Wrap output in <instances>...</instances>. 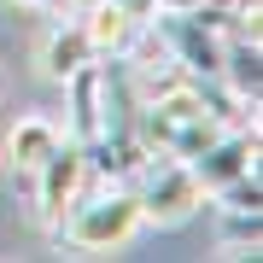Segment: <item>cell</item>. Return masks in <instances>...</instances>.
<instances>
[{"instance_id":"obj_6","label":"cell","mask_w":263,"mask_h":263,"mask_svg":"<svg viewBox=\"0 0 263 263\" xmlns=\"http://www.w3.org/2000/svg\"><path fill=\"white\" fill-rule=\"evenodd\" d=\"M76 18H82V29H88V41H94L100 59H105V53H123V47L135 41V29H141V18H129L117 0H94L88 12H76Z\"/></svg>"},{"instance_id":"obj_5","label":"cell","mask_w":263,"mask_h":263,"mask_svg":"<svg viewBox=\"0 0 263 263\" xmlns=\"http://www.w3.org/2000/svg\"><path fill=\"white\" fill-rule=\"evenodd\" d=\"M59 141H65V129H59L53 117L29 111V117H18V123H12V135H6V164L18 170V176H35Z\"/></svg>"},{"instance_id":"obj_2","label":"cell","mask_w":263,"mask_h":263,"mask_svg":"<svg viewBox=\"0 0 263 263\" xmlns=\"http://www.w3.org/2000/svg\"><path fill=\"white\" fill-rule=\"evenodd\" d=\"M129 187L141 199V222H158V228H181L205 205V187H199L193 164L176 158V152H146L141 170L129 176Z\"/></svg>"},{"instance_id":"obj_4","label":"cell","mask_w":263,"mask_h":263,"mask_svg":"<svg viewBox=\"0 0 263 263\" xmlns=\"http://www.w3.org/2000/svg\"><path fill=\"white\" fill-rule=\"evenodd\" d=\"M94 41H88V29H82V18H70L65 24H53L47 29V41H41V76H53V82H70L82 65H94Z\"/></svg>"},{"instance_id":"obj_3","label":"cell","mask_w":263,"mask_h":263,"mask_svg":"<svg viewBox=\"0 0 263 263\" xmlns=\"http://www.w3.org/2000/svg\"><path fill=\"white\" fill-rule=\"evenodd\" d=\"M29 181H35V211H41V222H47V228H59V222H65V211L88 193V181H94L88 146L76 141V135H65V141L47 152V164H41Z\"/></svg>"},{"instance_id":"obj_1","label":"cell","mask_w":263,"mask_h":263,"mask_svg":"<svg viewBox=\"0 0 263 263\" xmlns=\"http://www.w3.org/2000/svg\"><path fill=\"white\" fill-rule=\"evenodd\" d=\"M65 246L76 252H117L141 234V199H135L129 181H111V176H94L88 193L65 211V222L53 228Z\"/></svg>"}]
</instances>
